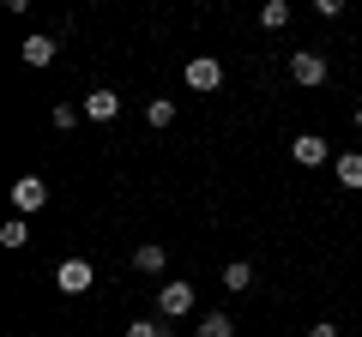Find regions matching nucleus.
Instances as JSON below:
<instances>
[{"instance_id": "obj_1", "label": "nucleus", "mask_w": 362, "mask_h": 337, "mask_svg": "<svg viewBox=\"0 0 362 337\" xmlns=\"http://www.w3.org/2000/svg\"><path fill=\"white\" fill-rule=\"evenodd\" d=\"M187 313H194V283H187V277H175V283H163L157 289V319H187Z\"/></svg>"}, {"instance_id": "obj_2", "label": "nucleus", "mask_w": 362, "mask_h": 337, "mask_svg": "<svg viewBox=\"0 0 362 337\" xmlns=\"http://www.w3.org/2000/svg\"><path fill=\"white\" fill-rule=\"evenodd\" d=\"M42 205H49V187H42V175H18V181H13V211H18V217H37Z\"/></svg>"}, {"instance_id": "obj_3", "label": "nucleus", "mask_w": 362, "mask_h": 337, "mask_svg": "<svg viewBox=\"0 0 362 337\" xmlns=\"http://www.w3.org/2000/svg\"><path fill=\"white\" fill-rule=\"evenodd\" d=\"M90 283H97L90 259H61V265H54V289H61V295H85Z\"/></svg>"}, {"instance_id": "obj_4", "label": "nucleus", "mask_w": 362, "mask_h": 337, "mask_svg": "<svg viewBox=\"0 0 362 337\" xmlns=\"http://www.w3.org/2000/svg\"><path fill=\"white\" fill-rule=\"evenodd\" d=\"M181 78H187V91H199V97H206V91H218V85H223V66L211 61V54H194Z\"/></svg>"}, {"instance_id": "obj_5", "label": "nucleus", "mask_w": 362, "mask_h": 337, "mask_svg": "<svg viewBox=\"0 0 362 337\" xmlns=\"http://www.w3.org/2000/svg\"><path fill=\"white\" fill-rule=\"evenodd\" d=\"M290 78H296V85H326V54H314V49H296L290 54Z\"/></svg>"}, {"instance_id": "obj_6", "label": "nucleus", "mask_w": 362, "mask_h": 337, "mask_svg": "<svg viewBox=\"0 0 362 337\" xmlns=\"http://www.w3.org/2000/svg\"><path fill=\"white\" fill-rule=\"evenodd\" d=\"M169 265V253H163V241H139L133 247V271H145V277H157Z\"/></svg>"}, {"instance_id": "obj_7", "label": "nucleus", "mask_w": 362, "mask_h": 337, "mask_svg": "<svg viewBox=\"0 0 362 337\" xmlns=\"http://www.w3.org/2000/svg\"><path fill=\"white\" fill-rule=\"evenodd\" d=\"M121 115V97L115 91H90L85 97V121H115Z\"/></svg>"}, {"instance_id": "obj_8", "label": "nucleus", "mask_w": 362, "mask_h": 337, "mask_svg": "<svg viewBox=\"0 0 362 337\" xmlns=\"http://www.w3.org/2000/svg\"><path fill=\"white\" fill-rule=\"evenodd\" d=\"M290 151H296V163H326V139H320V133H296V145H290Z\"/></svg>"}, {"instance_id": "obj_9", "label": "nucleus", "mask_w": 362, "mask_h": 337, "mask_svg": "<svg viewBox=\"0 0 362 337\" xmlns=\"http://www.w3.org/2000/svg\"><path fill=\"white\" fill-rule=\"evenodd\" d=\"M223 289H230V295L254 289V265H247V259H230V265H223Z\"/></svg>"}, {"instance_id": "obj_10", "label": "nucleus", "mask_w": 362, "mask_h": 337, "mask_svg": "<svg viewBox=\"0 0 362 337\" xmlns=\"http://www.w3.org/2000/svg\"><path fill=\"white\" fill-rule=\"evenodd\" d=\"M18 54H25V66H49L54 61V37H25V49H18Z\"/></svg>"}, {"instance_id": "obj_11", "label": "nucleus", "mask_w": 362, "mask_h": 337, "mask_svg": "<svg viewBox=\"0 0 362 337\" xmlns=\"http://www.w3.org/2000/svg\"><path fill=\"white\" fill-rule=\"evenodd\" d=\"M338 181H344L350 193L362 187V151H344V157H338Z\"/></svg>"}, {"instance_id": "obj_12", "label": "nucleus", "mask_w": 362, "mask_h": 337, "mask_svg": "<svg viewBox=\"0 0 362 337\" xmlns=\"http://www.w3.org/2000/svg\"><path fill=\"white\" fill-rule=\"evenodd\" d=\"M259 25H266V30H284L290 25V0H266V6H259Z\"/></svg>"}, {"instance_id": "obj_13", "label": "nucleus", "mask_w": 362, "mask_h": 337, "mask_svg": "<svg viewBox=\"0 0 362 337\" xmlns=\"http://www.w3.org/2000/svg\"><path fill=\"white\" fill-rule=\"evenodd\" d=\"M145 121H151V127H169V121H175V97H151V103H145Z\"/></svg>"}, {"instance_id": "obj_14", "label": "nucleus", "mask_w": 362, "mask_h": 337, "mask_svg": "<svg viewBox=\"0 0 362 337\" xmlns=\"http://www.w3.org/2000/svg\"><path fill=\"white\" fill-rule=\"evenodd\" d=\"M194 337H235V325H230V313H206Z\"/></svg>"}, {"instance_id": "obj_15", "label": "nucleus", "mask_w": 362, "mask_h": 337, "mask_svg": "<svg viewBox=\"0 0 362 337\" xmlns=\"http://www.w3.org/2000/svg\"><path fill=\"white\" fill-rule=\"evenodd\" d=\"M25 241H30V223H25V217H13L6 229H0V247H13V253H18Z\"/></svg>"}, {"instance_id": "obj_16", "label": "nucleus", "mask_w": 362, "mask_h": 337, "mask_svg": "<svg viewBox=\"0 0 362 337\" xmlns=\"http://www.w3.org/2000/svg\"><path fill=\"white\" fill-rule=\"evenodd\" d=\"M127 337H169V331H163V319H133Z\"/></svg>"}, {"instance_id": "obj_17", "label": "nucleus", "mask_w": 362, "mask_h": 337, "mask_svg": "<svg viewBox=\"0 0 362 337\" xmlns=\"http://www.w3.org/2000/svg\"><path fill=\"white\" fill-rule=\"evenodd\" d=\"M54 127L73 133V127H78V109H73V103H54Z\"/></svg>"}, {"instance_id": "obj_18", "label": "nucleus", "mask_w": 362, "mask_h": 337, "mask_svg": "<svg viewBox=\"0 0 362 337\" xmlns=\"http://www.w3.org/2000/svg\"><path fill=\"white\" fill-rule=\"evenodd\" d=\"M308 337H338V325H332V319H320V325H308Z\"/></svg>"}, {"instance_id": "obj_19", "label": "nucleus", "mask_w": 362, "mask_h": 337, "mask_svg": "<svg viewBox=\"0 0 362 337\" xmlns=\"http://www.w3.org/2000/svg\"><path fill=\"white\" fill-rule=\"evenodd\" d=\"M356 127H362V109H356Z\"/></svg>"}]
</instances>
